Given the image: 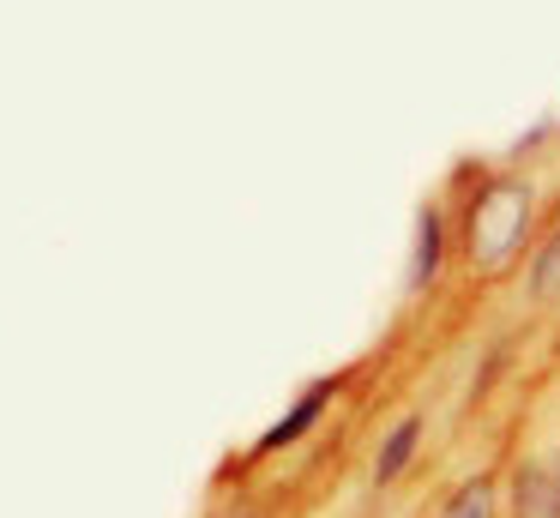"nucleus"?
<instances>
[{"mask_svg": "<svg viewBox=\"0 0 560 518\" xmlns=\"http://www.w3.org/2000/svg\"><path fill=\"white\" fill-rule=\"evenodd\" d=\"M440 518H494V482H464Z\"/></svg>", "mask_w": 560, "mask_h": 518, "instance_id": "7", "label": "nucleus"}, {"mask_svg": "<svg viewBox=\"0 0 560 518\" xmlns=\"http://www.w3.org/2000/svg\"><path fill=\"white\" fill-rule=\"evenodd\" d=\"M518 518H560V470L555 464L518 470Z\"/></svg>", "mask_w": 560, "mask_h": 518, "instance_id": "2", "label": "nucleus"}, {"mask_svg": "<svg viewBox=\"0 0 560 518\" xmlns=\"http://www.w3.org/2000/svg\"><path fill=\"white\" fill-rule=\"evenodd\" d=\"M530 229V187L524 181H488L470 205V265L476 272H506L512 253Z\"/></svg>", "mask_w": 560, "mask_h": 518, "instance_id": "1", "label": "nucleus"}, {"mask_svg": "<svg viewBox=\"0 0 560 518\" xmlns=\"http://www.w3.org/2000/svg\"><path fill=\"white\" fill-rule=\"evenodd\" d=\"M319 410H326V385H314V392H302V404H295L290 416H283L278 428H271L266 440H259V452H283L290 440H302V434H307V422H314Z\"/></svg>", "mask_w": 560, "mask_h": 518, "instance_id": "3", "label": "nucleus"}, {"mask_svg": "<svg viewBox=\"0 0 560 518\" xmlns=\"http://www.w3.org/2000/svg\"><path fill=\"white\" fill-rule=\"evenodd\" d=\"M434 265H440V217H434V211H422V235H416V265H410V284L422 289L428 277H434Z\"/></svg>", "mask_w": 560, "mask_h": 518, "instance_id": "6", "label": "nucleus"}, {"mask_svg": "<svg viewBox=\"0 0 560 518\" xmlns=\"http://www.w3.org/2000/svg\"><path fill=\"white\" fill-rule=\"evenodd\" d=\"M530 296L536 301H560V229L548 235V248L536 253V272H530Z\"/></svg>", "mask_w": 560, "mask_h": 518, "instance_id": "5", "label": "nucleus"}, {"mask_svg": "<svg viewBox=\"0 0 560 518\" xmlns=\"http://www.w3.org/2000/svg\"><path fill=\"white\" fill-rule=\"evenodd\" d=\"M416 434H422V422H416V416H404L398 428H392V440L380 446V464H374V476H380V482H392L404 464H410V452H416Z\"/></svg>", "mask_w": 560, "mask_h": 518, "instance_id": "4", "label": "nucleus"}]
</instances>
